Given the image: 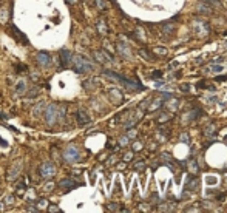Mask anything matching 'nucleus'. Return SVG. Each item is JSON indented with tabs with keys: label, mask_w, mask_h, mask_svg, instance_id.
<instances>
[{
	"label": "nucleus",
	"mask_w": 227,
	"mask_h": 213,
	"mask_svg": "<svg viewBox=\"0 0 227 213\" xmlns=\"http://www.w3.org/2000/svg\"><path fill=\"white\" fill-rule=\"evenodd\" d=\"M97 30H99V31H100L102 34H107V26H105V23H104L102 20H100V22L97 23Z\"/></svg>",
	"instance_id": "nucleus-13"
},
{
	"label": "nucleus",
	"mask_w": 227,
	"mask_h": 213,
	"mask_svg": "<svg viewBox=\"0 0 227 213\" xmlns=\"http://www.w3.org/2000/svg\"><path fill=\"white\" fill-rule=\"evenodd\" d=\"M134 136H136V131H134V130L128 131V138H134Z\"/></svg>",
	"instance_id": "nucleus-29"
},
{
	"label": "nucleus",
	"mask_w": 227,
	"mask_h": 213,
	"mask_svg": "<svg viewBox=\"0 0 227 213\" xmlns=\"http://www.w3.org/2000/svg\"><path fill=\"white\" fill-rule=\"evenodd\" d=\"M190 172H193V173H196V172H198V167H196V164H193V162L190 164Z\"/></svg>",
	"instance_id": "nucleus-21"
},
{
	"label": "nucleus",
	"mask_w": 227,
	"mask_h": 213,
	"mask_svg": "<svg viewBox=\"0 0 227 213\" xmlns=\"http://www.w3.org/2000/svg\"><path fill=\"white\" fill-rule=\"evenodd\" d=\"M167 106H170L171 110H176V108H178V101H175V99H171L170 102H167Z\"/></svg>",
	"instance_id": "nucleus-16"
},
{
	"label": "nucleus",
	"mask_w": 227,
	"mask_h": 213,
	"mask_svg": "<svg viewBox=\"0 0 227 213\" xmlns=\"http://www.w3.org/2000/svg\"><path fill=\"white\" fill-rule=\"evenodd\" d=\"M169 119H170V117H169V116H167V114H162V116H161V117H159V122H161V124H164V122H167V121H169Z\"/></svg>",
	"instance_id": "nucleus-19"
},
{
	"label": "nucleus",
	"mask_w": 227,
	"mask_h": 213,
	"mask_svg": "<svg viewBox=\"0 0 227 213\" xmlns=\"http://www.w3.org/2000/svg\"><path fill=\"white\" fill-rule=\"evenodd\" d=\"M39 173H40V176H43V178H51L56 173V167H54L51 162H45V164L40 165Z\"/></svg>",
	"instance_id": "nucleus-3"
},
{
	"label": "nucleus",
	"mask_w": 227,
	"mask_h": 213,
	"mask_svg": "<svg viewBox=\"0 0 227 213\" xmlns=\"http://www.w3.org/2000/svg\"><path fill=\"white\" fill-rule=\"evenodd\" d=\"M6 202H14V198H13V196H9V198L6 199Z\"/></svg>",
	"instance_id": "nucleus-36"
},
{
	"label": "nucleus",
	"mask_w": 227,
	"mask_h": 213,
	"mask_svg": "<svg viewBox=\"0 0 227 213\" xmlns=\"http://www.w3.org/2000/svg\"><path fill=\"white\" fill-rule=\"evenodd\" d=\"M95 57L99 60V62H105V59H104V53H99V51H95Z\"/></svg>",
	"instance_id": "nucleus-17"
},
{
	"label": "nucleus",
	"mask_w": 227,
	"mask_h": 213,
	"mask_svg": "<svg viewBox=\"0 0 227 213\" xmlns=\"http://www.w3.org/2000/svg\"><path fill=\"white\" fill-rule=\"evenodd\" d=\"M46 204H48V202H46V201H45V199H42V201H40V202H39V205H40V207H45V205H46Z\"/></svg>",
	"instance_id": "nucleus-28"
},
{
	"label": "nucleus",
	"mask_w": 227,
	"mask_h": 213,
	"mask_svg": "<svg viewBox=\"0 0 227 213\" xmlns=\"http://www.w3.org/2000/svg\"><path fill=\"white\" fill-rule=\"evenodd\" d=\"M161 105H162V101H161V99H158L156 102H153V104L150 105V110H156L158 106H161Z\"/></svg>",
	"instance_id": "nucleus-18"
},
{
	"label": "nucleus",
	"mask_w": 227,
	"mask_h": 213,
	"mask_svg": "<svg viewBox=\"0 0 227 213\" xmlns=\"http://www.w3.org/2000/svg\"><path fill=\"white\" fill-rule=\"evenodd\" d=\"M181 139H182V141H184V142H187V141H189V138H187V134H181Z\"/></svg>",
	"instance_id": "nucleus-33"
},
{
	"label": "nucleus",
	"mask_w": 227,
	"mask_h": 213,
	"mask_svg": "<svg viewBox=\"0 0 227 213\" xmlns=\"http://www.w3.org/2000/svg\"><path fill=\"white\" fill-rule=\"evenodd\" d=\"M207 71H216V73H219V71H223V67H221V65H208Z\"/></svg>",
	"instance_id": "nucleus-14"
},
{
	"label": "nucleus",
	"mask_w": 227,
	"mask_h": 213,
	"mask_svg": "<svg viewBox=\"0 0 227 213\" xmlns=\"http://www.w3.org/2000/svg\"><path fill=\"white\" fill-rule=\"evenodd\" d=\"M37 62L42 65V67H48V65L51 63V59H50V56L46 53H39L37 54Z\"/></svg>",
	"instance_id": "nucleus-6"
},
{
	"label": "nucleus",
	"mask_w": 227,
	"mask_h": 213,
	"mask_svg": "<svg viewBox=\"0 0 227 213\" xmlns=\"http://www.w3.org/2000/svg\"><path fill=\"white\" fill-rule=\"evenodd\" d=\"M139 54H141L142 57H147V60H153V56H151V54H149L145 50H141V51H139Z\"/></svg>",
	"instance_id": "nucleus-15"
},
{
	"label": "nucleus",
	"mask_w": 227,
	"mask_h": 213,
	"mask_svg": "<svg viewBox=\"0 0 227 213\" xmlns=\"http://www.w3.org/2000/svg\"><path fill=\"white\" fill-rule=\"evenodd\" d=\"M134 168L138 170V168H144V162H139V164H136L134 165Z\"/></svg>",
	"instance_id": "nucleus-26"
},
{
	"label": "nucleus",
	"mask_w": 227,
	"mask_h": 213,
	"mask_svg": "<svg viewBox=\"0 0 227 213\" xmlns=\"http://www.w3.org/2000/svg\"><path fill=\"white\" fill-rule=\"evenodd\" d=\"M50 212H59V209H57L56 205H51V207H50Z\"/></svg>",
	"instance_id": "nucleus-31"
},
{
	"label": "nucleus",
	"mask_w": 227,
	"mask_h": 213,
	"mask_svg": "<svg viewBox=\"0 0 227 213\" xmlns=\"http://www.w3.org/2000/svg\"><path fill=\"white\" fill-rule=\"evenodd\" d=\"M73 62H74V70L77 71V73H87V71L93 70V65H91L87 59H84V57H80V56H76L74 59H73Z\"/></svg>",
	"instance_id": "nucleus-2"
},
{
	"label": "nucleus",
	"mask_w": 227,
	"mask_h": 213,
	"mask_svg": "<svg viewBox=\"0 0 227 213\" xmlns=\"http://www.w3.org/2000/svg\"><path fill=\"white\" fill-rule=\"evenodd\" d=\"M17 90H19V91H22V90H23V82H19V85H17Z\"/></svg>",
	"instance_id": "nucleus-34"
},
{
	"label": "nucleus",
	"mask_w": 227,
	"mask_h": 213,
	"mask_svg": "<svg viewBox=\"0 0 227 213\" xmlns=\"http://www.w3.org/2000/svg\"><path fill=\"white\" fill-rule=\"evenodd\" d=\"M156 53H159V54H165V53H167V50H165V48H156Z\"/></svg>",
	"instance_id": "nucleus-24"
},
{
	"label": "nucleus",
	"mask_w": 227,
	"mask_h": 213,
	"mask_svg": "<svg viewBox=\"0 0 227 213\" xmlns=\"http://www.w3.org/2000/svg\"><path fill=\"white\" fill-rule=\"evenodd\" d=\"M45 117H46V121H48V124H54L57 119V113H56V106L51 105L48 106V110H46V113H45Z\"/></svg>",
	"instance_id": "nucleus-5"
},
{
	"label": "nucleus",
	"mask_w": 227,
	"mask_h": 213,
	"mask_svg": "<svg viewBox=\"0 0 227 213\" xmlns=\"http://www.w3.org/2000/svg\"><path fill=\"white\" fill-rule=\"evenodd\" d=\"M110 210H117V205H116V204H111V205H110Z\"/></svg>",
	"instance_id": "nucleus-35"
},
{
	"label": "nucleus",
	"mask_w": 227,
	"mask_h": 213,
	"mask_svg": "<svg viewBox=\"0 0 227 213\" xmlns=\"http://www.w3.org/2000/svg\"><path fill=\"white\" fill-rule=\"evenodd\" d=\"M63 158H65V161L74 162V161H77V158H79V150L76 148L74 145L68 147V148H67V151H65V155H63Z\"/></svg>",
	"instance_id": "nucleus-4"
},
{
	"label": "nucleus",
	"mask_w": 227,
	"mask_h": 213,
	"mask_svg": "<svg viewBox=\"0 0 227 213\" xmlns=\"http://www.w3.org/2000/svg\"><path fill=\"white\" fill-rule=\"evenodd\" d=\"M132 158H133V155H132V153H127L124 159H125V161H130V159H132Z\"/></svg>",
	"instance_id": "nucleus-30"
},
{
	"label": "nucleus",
	"mask_w": 227,
	"mask_h": 213,
	"mask_svg": "<svg viewBox=\"0 0 227 213\" xmlns=\"http://www.w3.org/2000/svg\"><path fill=\"white\" fill-rule=\"evenodd\" d=\"M207 181H208L207 184H210V185H213V184H215V181H216V179H215V178H208Z\"/></svg>",
	"instance_id": "nucleus-27"
},
{
	"label": "nucleus",
	"mask_w": 227,
	"mask_h": 213,
	"mask_svg": "<svg viewBox=\"0 0 227 213\" xmlns=\"http://www.w3.org/2000/svg\"><path fill=\"white\" fill-rule=\"evenodd\" d=\"M119 142H121V145H127V144H128V136L121 138V139H119Z\"/></svg>",
	"instance_id": "nucleus-20"
},
{
	"label": "nucleus",
	"mask_w": 227,
	"mask_h": 213,
	"mask_svg": "<svg viewBox=\"0 0 227 213\" xmlns=\"http://www.w3.org/2000/svg\"><path fill=\"white\" fill-rule=\"evenodd\" d=\"M71 182H73V181H70V179H65V181H62V182H60V187H62V188H67V190H70V188L73 187V184H71Z\"/></svg>",
	"instance_id": "nucleus-12"
},
{
	"label": "nucleus",
	"mask_w": 227,
	"mask_h": 213,
	"mask_svg": "<svg viewBox=\"0 0 227 213\" xmlns=\"http://www.w3.org/2000/svg\"><path fill=\"white\" fill-rule=\"evenodd\" d=\"M133 148H134L136 151H138V150H141V144H139V142H134V145H133Z\"/></svg>",
	"instance_id": "nucleus-25"
},
{
	"label": "nucleus",
	"mask_w": 227,
	"mask_h": 213,
	"mask_svg": "<svg viewBox=\"0 0 227 213\" xmlns=\"http://www.w3.org/2000/svg\"><path fill=\"white\" fill-rule=\"evenodd\" d=\"M162 30H164V33H165V34H167V33H169V34H171V33L175 31V25H173V23H165V25L162 26Z\"/></svg>",
	"instance_id": "nucleus-11"
},
{
	"label": "nucleus",
	"mask_w": 227,
	"mask_h": 213,
	"mask_svg": "<svg viewBox=\"0 0 227 213\" xmlns=\"http://www.w3.org/2000/svg\"><path fill=\"white\" fill-rule=\"evenodd\" d=\"M77 121H79V124H88L90 122V116L85 113V110H79L77 111Z\"/></svg>",
	"instance_id": "nucleus-7"
},
{
	"label": "nucleus",
	"mask_w": 227,
	"mask_h": 213,
	"mask_svg": "<svg viewBox=\"0 0 227 213\" xmlns=\"http://www.w3.org/2000/svg\"><path fill=\"white\" fill-rule=\"evenodd\" d=\"M110 96H111V99L114 97V102H116V104L122 102V94H121V91H117V90H110Z\"/></svg>",
	"instance_id": "nucleus-9"
},
{
	"label": "nucleus",
	"mask_w": 227,
	"mask_h": 213,
	"mask_svg": "<svg viewBox=\"0 0 227 213\" xmlns=\"http://www.w3.org/2000/svg\"><path fill=\"white\" fill-rule=\"evenodd\" d=\"M67 2H68V3H74L76 0H67Z\"/></svg>",
	"instance_id": "nucleus-38"
},
{
	"label": "nucleus",
	"mask_w": 227,
	"mask_h": 213,
	"mask_svg": "<svg viewBox=\"0 0 227 213\" xmlns=\"http://www.w3.org/2000/svg\"><path fill=\"white\" fill-rule=\"evenodd\" d=\"M161 76H162V73H161V71H154V73L151 74V77H153V79H156V77H161Z\"/></svg>",
	"instance_id": "nucleus-22"
},
{
	"label": "nucleus",
	"mask_w": 227,
	"mask_h": 213,
	"mask_svg": "<svg viewBox=\"0 0 227 213\" xmlns=\"http://www.w3.org/2000/svg\"><path fill=\"white\" fill-rule=\"evenodd\" d=\"M3 209H5V204H3V202H0V210H3Z\"/></svg>",
	"instance_id": "nucleus-37"
},
{
	"label": "nucleus",
	"mask_w": 227,
	"mask_h": 213,
	"mask_svg": "<svg viewBox=\"0 0 227 213\" xmlns=\"http://www.w3.org/2000/svg\"><path fill=\"white\" fill-rule=\"evenodd\" d=\"M213 130H215V127H213V125H210V127L207 128V136H212V134H213V133H212Z\"/></svg>",
	"instance_id": "nucleus-23"
},
{
	"label": "nucleus",
	"mask_w": 227,
	"mask_h": 213,
	"mask_svg": "<svg viewBox=\"0 0 227 213\" xmlns=\"http://www.w3.org/2000/svg\"><path fill=\"white\" fill-rule=\"evenodd\" d=\"M60 57H62V63H63V67H67L68 62L71 60V59H70V57H71V53H70L68 50H63V51H60Z\"/></svg>",
	"instance_id": "nucleus-8"
},
{
	"label": "nucleus",
	"mask_w": 227,
	"mask_h": 213,
	"mask_svg": "<svg viewBox=\"0 0 227 213\" xmlns=\"http://www.w3.org/2000/svg\"><path fill=\"white\" fill-rule=\"evenodd\" d=\"M104 74H105V76H108V77H111V79H114V80L122 82V84L125 85V88L130 90V91H139V90H142V87H141V85H138L136 82H133V80H130V79H125L124 76H119V74H116V73H111V71L105 70V71H104Z\"/></svg>",
	"instance_id": "nucleus-1"
},
{
	"label": "nucleus",
	"mask_w": 227,
	"mask_h": 213,
	"mask_svg": "<svg viewBox=\"0 0 227 213\" xmlns=\"http://www.w3.org/2000/svg\"><path fill=\"white\" fill-rule=\"evenodd\" d=\"M28 196H30L31 199H33V198H36V195H34V192H33V190H30V192H28Z\"/></svg>",
	"instance_id": "nucleus-32"
},
{
	"label": "nucleus",
	"mask_w": 227,
	"mask_h": 213,
	"mask_svg": "<svg viewBox=\"0 0 227 213\" xmlns=\"http://www.w3.org/2000/svg\"><path fill=\"white\" fill-rule=\"evenodd\" d=\"M117 50H119V53L122 54V56H125V57H130V51H128L127 45H124V43H119V45H117Z\"/></svg>",
	"instance_id": "nucleus-10"
}]
</instances>
